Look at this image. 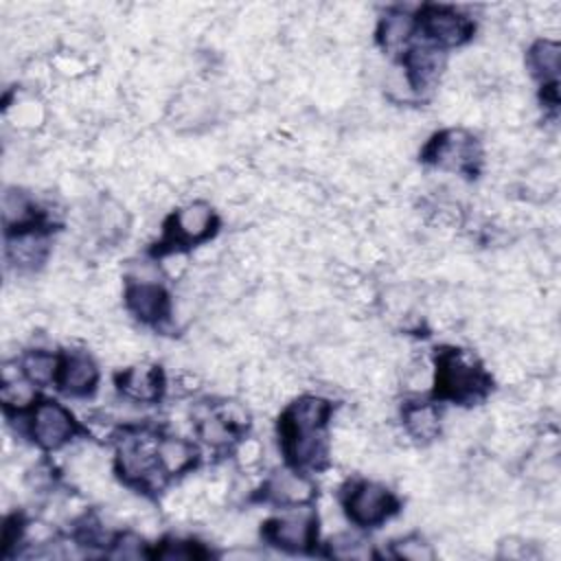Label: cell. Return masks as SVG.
<instances>
[{
	"label": "cell",
	"instance_id": "12",
	"mask_svg": "<svg viewBox=\"0 0 561 561\" xmlns=\"http://www.w3.org/2000/svg\"><path fill=\"white\" fill-rule=\"evenodd\" d=\"M118 392L136 403H158L164 394V373L156 364H134L121 370L116 377Z\"/></svg>",
	"mask_w": 561,
	"mask_h": 561
},
{
	"label": "cell",
	"instance_id": "22",
	"mask_svg": "<svg viewBox=\"0 0 561 561\" xmlns=\"http://www.w3.org/2000/svg\"><path fill=\"white\" fill-rule=\"evenodd\" d=\"M208 552L191 539H178V537H167L160 541V546L151 552V557L158 559H199L206 557Z\"/></svg>",
	"mask_w": 561,
	"mask_h": 561
},
{
	"label": "cell",
	"instance_id": "21",
	"mask_svg": "<svg viewBox=\"0 0 561 561\" xmlns=\"http://www.w3.org/2000/svg\"><path fill=\"white\" fill-rule=\"evenodd\" d=\"M327 554L337 557V559H370V557H375L370 543L351 533H342V535H335L333 539H329Z\"/></svg>",
	"mask_w": 561,
	"mask_h": 561
},
{
	"label": "cell",
	"instance_id": "15",
	"mask_svg": "<svg viewBox=\"0 0 561 561\" xmlns=\"http://www.w3.org/2000/svg\"><path fill=\"white\" fill-rule=\"evenodd\" d=\"M156 458H158V467H160L164 480H171L175 476L191 471L197 465L199 449L182 436L158 434Z\"/></svg>",
	"mask_w": 561,
	"mask_h": 561
},
{
	"label": "cell",
	"instance_id": "17",
	"mask_svg": "<svg viewBox=\"0 0 561 561\" xmlns=\"http://www.w3.org/2000/svg\"><path fill=\"white\" fill-rule=\"evenodd\" d=\"M401 419H403L405 432L419 443H430L440 434V410L434 399L403 403Z\"/></svg>",
	"mask_w": 561,
	"mask_h": 561
},
{
	"label": "cell",
	"instance_id": "23",
	"mask_svg": "<svg viewBox=\"0 0 561 561\" xmlns=\"http://www.w3.org/2000/svg\"><path fill=\"white\" fill-rule=\"evenodd\" d=\"M110 557L116 559H140V557H151V552L147 550L142 537H138L136 533H118L116 537L110 539Z\"/></svg>",
	"mask_w": 561,
	"mask_h": 561
},
{
	"label": "cell",
	"instance_id": "11",
	"mask_svg": "<svg viewBox=\"0 0 561 561\" xmlns=\"http://www.w3.org/2000/svg\"><path fill=\"white\" fill-rule=\"evenodd\" d=\"M96 383H99V368L88 353L83 351L61 353L59 373L55 381L59 392L75 399H83L96 390Z\"/></svg>",
	"mask_w": 561,
	"mask_h": 561
},
{
	"label": "cell",
	"instance_id": "4",
	"mask_svg": "<svg viewBox=\"0 0 561 561\" xmlns=\"http://www.w3.org/2000/svg\"><path fill=\"white\" fill-rule=\"evenodd\" d=\"M421 160L443 171L476 178L482 164V149L473 134L460 127L436 131L421 151Z\"/></svg>",
	"mask_w": 561,
	"mask_h": 561
},
{
	"label": "cell",
	"instance_id": "24",
	"mask_svg": "<svg viewBox=\"0 0 561 561\" xmlns=\"http://www.w3.org/2000/svg\"><path fill=\"white\" fill-rule=\"evenodd\" d=\"M392 552L399 559L408 561H430L434 559L432 546L421 535H405L392 543Z\"/></svg>",
	"mask_w": 561,
	"mask_h": 561
},
{
	"label": "cell",
	"instance_id": "6",
	"mask_svg": "<svg viewBox=\"0 0 561 561\" xmlns=\"http://www.w3.org/2000/svg\"><path fill=\"white\" fill-rule=\"evenodd\" d=\"M416 20V33L423 35L425 44L447 50V48H458L467 44L473 33H476V22L445 4H421V9L414 13Z\"/></svg>",
	"mask_w": 561,
	"mask_h": 561
},
{
	"label": "cell",
	"instance_id": "5",
	"mask_svg": "<svg viewBox=\"0 0 561 561\" xmlns=\"http://www.w3.org/2000/svg\"><path fill=\"white\" fill-rule=\"evenodd\" d=\"M397 495L373 480H353L342 489V508L359 528H377L399 513Z\"/></svg>",
	"mask_w": 561,
	"mask_h": 561
},
{
	"label": "cell",
	"instance_id": "13",
	"mask_svg": "<svg viewBox=\"0 0 561 561\" xmlns=\"http://www.w3.org/2000/svg\"><path fill=\"white\" fill-rule=\"evenodd\" d=\"M2 226L4 234L46 230L44 210L20 188H7L2 195Z\"/></svg>",
	"mask_w": 561,
	"mask_h": 561
},
{
	"label": "cell",
	"instance_id": "1",
	"mask_svg": "<svg viewBox=\"0 0 561 561\" xmlns=\"http://www.w3.org/2000/svg\"><path fill=\"white\" fill-rule=\"evenodd\" d=\"M331 412L333 403L318 394H302L287 403L278 416V440L287 467L307 473L327 462Z\"/></svg>",
	"mask_w": 561,
	"mask_h": 561
},
{
	"label": "cell",
	"instance_id": "18",
	"mask_svg": "<svg viewBox=\"0 0 561 561\" xmlns=\"http://www.w3.org/2000/svg\"><path fill=\"white\" fill-rule=\"evenodd\" d=\"M48 254L46 230L7 234V259L20 270H35Z\"/></svg>",
	"mask_w": 561,
	"mask_h": 561
},
{
	"label": "cell",
	"instance_id": "7",
	"mask_svg": "<svg viewBox=\"0 0 561 561\" xmlns=\"http://www.w3.org/2000/svg\"><path fill=\"white\" fill-rule=\"evenodd\" d=\"M261 535L267 543L285 552H309L318 539V515L307 504L285 508V513L263 524Z\"/></svg>",
	"mask_w": 561,
	"mask_h": 561
},
{
	"label": "cell",
	"instance_id": "19",
	"mask_svg": "<svg viewBox=\"0 0 561 561\" xmlns=\"http://www.w3.org/2000/svg\"><path fill=\"white\" fill-rule=\"evenodd\" d=\"M559 55L561 48L554 39H537L528 53H526V64L533 72V77L539 79L541 90L546 88H559Z\"/></svg>",
	"mask_w": 561,
	"mask_h": 561
},
{
	"label": "cell",
	"instance_id": "16",
	"mask_svg": "<svg viewBox=\"0 0 561 561\" xmlns=\"http://www.w3.org/2000/svg\"><path fill=\"white\" fill-rule=\"evenodd\" d=\"M416 35L414 13L405 9H390L377 26V44L390 55H403L410 39Z\"/></svg>",
	"mask_w": 561,
	"mask_h": 561
},
{
	"label": "cell",
	"instance_id": "3",
	"mask_svg": "<svg viewBox=\"0 0 561 561\" xmlns=\"http://www.w3.org/2000/svg\"><path fill=\"white\" fill-rule=\"evenodd\" d=\"M219 228V217L206 202H191L173 210L162 226V239L151 250L156 256L180 252L195 248L210 237H215Z\"/></svg>",
	"mask_w": 561,
	"mask_h": 561
},
{
	"label": "cell",
	"instance_id": "9",
	"mask_svg": "<svg viewBox=\"0 0 561 561\" xmlns=\"http://www.w3.org/2000/svg\"><path fill=\"white\" fill-rule=\"evenodd\" d=\"M127 311L140 320L142 324L158 327L164 322L171 313V298L162 283L151 278H138L131 276L125 280V294H123Z\"/></svg>",
	"mask_w": 561,
	"mask_h": 561
},
{
	"label": "cell",
	"instance_id": "10",
	"mask_svg": "<svg viewBox=\"0 0 561 561\" xmlns=\"http://www.w3.org/2000/svg\"><path fill=\"white\" fill-rule=\"evenodd\" d=\"M313 495H316V486L307 478V473L287 467V469L272 473L263 482L259 500L280 506V508H291V506L309 504L313 500Z\"/></svg>",
	"mask_w": 561,
	"mask_h": 561
},
{
	"label": "cell",
	"instance_id": "8",
	"mask_svg": "<svg viewBox=\"0 0 561 561\" xmlns=\"http://www.w3.org/2000/svg\"><path fill=\"white\" fill-rule=\"evenodd\" d=\"M81 432L75 414L55 399H42L31 405L28 434L44 451H57Z\"/></svg>",
	"mask_w": 561,
	"mask_h": 561
},
{
	"label": "cell",
	"instance_id": "2",
	"mask_svg": "<svg viewBox=\"0 0 561 561\" xmlns=\"http://www.w3.org/2000/svg\"><path fill=\"white\" fill-rule=\"evenodd\" d=\"M434 366H436L434 388H432L434 401L473 405L482 401L493 388V379L482 368V364L460 348H454V346L436 348Z\"/></svg>",
	"mask_w": 561,
	"mask_h": 561
},
{
	"label": "cell",
	"instance_id": "14",
	"mask_svg": "<svg viewBox=\"0 0 561 561\" xmlns=\"http://www.w3.org/2000/svg\"><path fill=\"white\" fill-rule=\"evenodd\" d=\"M245 427H248L245 416L239 419L232 412H228V403L210 410L206 416L197 419V425H195L197 436L213 449H228L239 440Z\"/></svg>",
	"mask_w": 561,
	"mask_h": 561
},
{
	"label": "cell",
	"instance_id": "20",
	"mask_svg": "<svg viewBox=\"0 0 561 561\" xmlns=\"http://www.w3.org/2000/svg\"><path fill=\"white\" fill-rule=\"evenodd\" d=\"M61 353H50L44 348H33L22 355L20 370L33 386H53L57 381Z\"/></svg>",
	"mask_w": 561,
	"mask_h": 561
}]
</instances>
